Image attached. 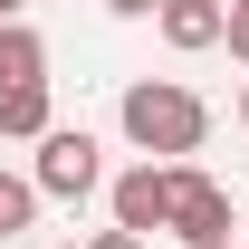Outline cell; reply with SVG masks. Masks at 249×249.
<instances>
[{"mask_svg": "<svg viewBox=\"0 0 249 249\" xmlns=\"http://www.w3.org/2000/svg\"><path fill=\"white\" fill-rule=\"evenodd\" d=\"M115 124H124V144L144 163H192L201 134H211V106H201L182 77H134V87L115 96Z\"/></svg>", "mask_w": 249, "mask_h": 249, "instance_id": "cell-1", "label": "cell"}, {"mask_svg": "<svg viewBox=\"0 0 249 249\" xmlns=\"http://www.w3.org/2000/svg\"><path fill=\"white\" fill-rule=\"evenodd\" d=\"M87 249H154V240H134V230H96Z\"/></svg>", "mask_w": 249, "mask_h": 249, "instance_id": "cell-10", "label": "cell"}, {"mask_svg": "<svg viewBox=\"0 0 249 249\" xmlns=\"http://www.w3.org/2000/svg\"><path fill=\"white\" fill-rule=\"evenodd\" d=\"M0 19H29V0H0Z\"/></svg>", "mask_w": 249, "mask_h": 249, "instance_id": "cell-12", "label": "cell"}, {"mask_svg": "<svg viewBox=\"0 0 249 249\" xmlns=\"http://www.w3.org/2000/svg\"><path fill=\"white\" fill-rule=\"evenodd\" d=\"M29 182H38V201H87V192H106V144H96L87 124H48Z\"/></svg>", "mask_w": 249, "mask_h": 249, "instance_id": "cell-3", "label": "cell"}, {"mask_svg": "<svg viewBox=\"0 0 249 249\" xmlns=\"http://www.w3.org/2000/svg\"><path fill=\"white\" fill-rule=\"evenodd\" d=\"M48 77V38L29 19H0V87H38Z\"/></svg>", "mask_w": 249, "mask_h": 249, "instance_id": "cell-6", "label": "cell"}, {"mask_svg": "<svg viewBox=\"0 0 249 249\" xmlns=\"http://www.w3.org/2000/svg\"><path fill=\"white\" fill-rule=\"evenodd\" d=\"M29 220H38V182H29V173H0V249L19 240Z\"/></svg>", "mask_w": 249, "mask_h": 249, "instance_id": "cell-8", "label": "cell"}, {"mask_svg": "<svg viewBox=\"0 0 249 249\" xmlns=\"http://www.w3.org/2000/svg\"><path fill=\"white\" fill-rule=\"evenodd\" d=\"M240 211H230V182H211L201 163H173V211H163V240L182 249H230Z\"/></svg>", "mask_w": 249, "mask_h": 249, "instance_id": "cell-2", "label": "cell"}, {"mask_svg": "<svg viewBox=\"0 0 249 249\" xmlns=\"http://www.w3.org/2000/svg\"><path fill=\"white\" fill-rule=\"evenodd\" d=\"M48 77H38V87H0V134H19V144H38V134H48Z\"/></svg>", "mask_w": 249, "mask_h": 249, "instance_id": "cell-7", "label": "cell"}, {"mask_svg": "<svg viewBox=\"0 0 249 249\" xmlns=\"http://www.w3.org/2000/svg\"><path fill=\"white\" fill-rule=\"evenodd\" d=\"M106 211H115V230L154 240L163 211H173V163H134V173H115V182H106Z\"/></svg>", "mask_w": 249, "mask_h": 249, "instance_id": "cell-4", "label": "cell"}, {"mask_svg": "<svg viewBox=\"0 0 249 249\" xmlns=\"http://www.w3.org/2000/svg\"><path fill=\"white\" fill-rule=\"evenodd\" d=\"M220 19H230V0H154V29H163V48H182V58L220 48Z\"/></svg>", "mask_w": 249, "mask_h": 249, "instance_id": "cell-5", "label": "cell"}, {"mask_svg": "<svg viewBox=\"0 0 249 249\" xmlns=\"http://www.w3.org/2000/svg\"><path fill=\"white\" fill-rule=\"evenodd\" d=\"M106 10H115V19H154V0H106Z\"/></svg>", "mask_w": 249, "mask_h": 249, "instance_id": "cell-11", "label": "cell"}, {"mask_svg": "<svg viewBox=\"0 0 249 249\" xmlns=\"http://www.w3.org/2000/svg\"><path fill=\"white\" fill-rule=\"evenodd\" d=\"M240 124H249V87H240Z\"/></svg>", "mask_w": 249, "mask_h": 249, "instance_id": "cell-13", "label": "cell"}, {"mask_svg": "<svg viewBox=\"0 0 249 249\" xmlns=\"http://www.w3.org/2000/svg\"><path fill=\"white\" fill-rule=\"evenodd\" d=\"M220 48L249 67V0H230V19H220Z\"/></svg>", "mask_w": 249, "mask_h": 249, "instance_id": "cell-9", "label": "cell"}]
</instances>
